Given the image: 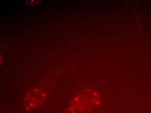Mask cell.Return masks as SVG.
I'll return each instance as SVG.
<instances>
[{"label": "cell", "mask_w": 151, "mask_h": 113, "mask_svg": "<svg viewBox=\"0 0 151 113\" xmlns=\"http://www.w3.org/2000/svg\"><path fill=\"white\" fill-rule=\"evenodd\" d=\"M101 104L102 98L98 92L85 89L73 98L70 106V113H98Z\"/></svg>", "instance_id": "cell-1"}, {"label": "cell", "mask_w": 151, "mask_h": 113, "mask_svg": "<svg viewBox=\"0 0 151 113\" xmlns=\"http://www.w3.org/2000/svg\"><path fill=\"white\" fill-rule=\"evenodd\" d=\"M45 97V94L42 90L39 89L31 90L25 97V108L30 111L37 108L42 104Z\"/></svg>", "instance_id": "cell-2"}]
</instances>
